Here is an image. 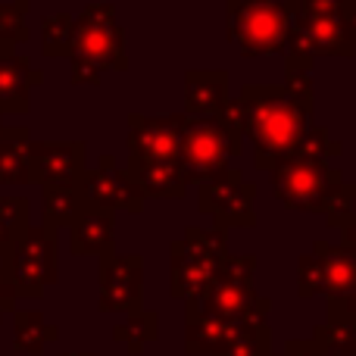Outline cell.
<instances>
[{
	"instance_id": "22",
	"label": "cell",
	"mask_w": 356,
	"mask_h": 356,
	"mask_svg": "<svg viewBox=\"0 0 356 356\" xmlns=\"http://www.w3.org/2000/svg\"><path fill=\"white\" fill-rule=\"evenodd\" d=\"M41 200H44V225H50L54 232L72 228L79 213L88 207L81 184H44Z\"/></svg>"
},
{
	"instance_id": "5",
	"label": "cell",
	"mask_w": 356,
	"mask_h": 356,
	"mask_svg": "<svg viewBox=\"0 0 356 356\" xmlns=\"http://www.w3.org/2000/svg\"><path fill=\"white\" fill-rule=\"evenodd\" d=\"M56 244L60 241H56L54 228L38 222V225H25L10 241V247L0 253V272L16 288L19 297L38 300V297H44L47 284H56V278H60Z\"/></svg>"
},
{
	"instance_id": "35",
	"label": "cell",
	"mask_w": 356,
	"mask_h": 356,
	"mask_svg": "<svg viewBox=\"0 0 356 356\" xmlns=\"http://www.w3.org/2000/svg\"><path fill=\"white\" fill-rule=\"evenodd\" d=\"M341 244H344L350 253H356V216L341 228Z\"/></svg>"
},
{
	"instance_id": "6",
	"label": "cell",
	"mask_w": 356,
	"mask_h": 356,
	"mask_svg": "<svg viewBox=\"0 0 356 356\" xmlns=\"http://www.w3.org/2000/svg\"><path fill=\"white\" fill-rule=\"evenodd\" d=\"M225 31L241 56H269L288 50L294 10L278 0H244L228 6Z\"/></svg>"
},
{
	"instance_id": "36",
	"label": "cell",
	"mask_w": 356,
	"mask_h": 356,
	"mask_svg": "<svg viewBox=\"0 0 356 356\" xmlns=\"http://www.w3.org/2000/svg\"><path fill=\"white\" fill-rule=\"evenodd\" d=\"M328 307H341V309H350V313H356V291L350 297H344V300H328Z\"/></svg>"
},
{
	"instance_id": "41",
	"label": "cell",
	"mask_w": 356,
	"mask_h": 356,
	"mask_svg": "<svg viewBox=\"0 0 356 356\" xmlns=\"http://www.w3.org/2000/svg\"><path fill=\"white\" fill-rule=\"evenodd\" d=\"M3 129H6V125H3V119H0V138H3Z\"/></svg>"
},
{
	"instance_id": "38",
	"label": "cell",
	"mask_w": 356,
	"mask_h": 356,
	"mask_svg": "<svg viewBox=\"0 0 356 356\" xmlns=\"http://www.w3.org/2000/svg\"><path fill=\"white\" fill-rule=\"evenodd\" d=\"M16 50H10V47H0V56H13Z\"/></svg>"
},
{
	"instance_id": "23",
	"label": "cell",
	"mask_w": 356,
	"mask_h": 356,
	"mask_svg": "<svg viewBox=\"0 0 356 356\" xmlns=\"http://www.w3.org/2000/svg\"><path fill=\"white\" fill-rule=\"evenodd\" d=\"M60 338V328L50 325L38 309H16L13 313V347L19 353H44L47 344Z\"/></svg>"
},
{
	"instance_id": "17",
	"label": "cell",
	"mask_w": 356,
	"mask_h": 356,
	"mask_svg": "<svg viewBox=\"0 0 356 356\" xmlns=\"http://www.w3.org/2000/svg\"><path fill=\"white\" fill-rule=\"evenodd\" d=\"M69 250L75 257H110L116 253V216L88 203L69 228Z\"/></svg>"
},
{
	"instance_id": "27",
	"label": "cell",
	"mask_w": 356,
	"mask_h": 356,
	"mask_svg": "<svg viewBox=\"0 0 356 356\" xmlns=\"http://www.w3.org/2000/svg\"><path fill=\"white\" fill-rule=\"evenodd\" d=\"M75 16L69 13H50L41 22V54L44 56H69L72 54Z\"/></svg>"
},
{
	"instance_id": "3",
	"label": "cell",
	"mask_w": 356,
	"mask_h": 356,
	"mask_svg": "<svg viewBox=\"0 0 356 356\" xmlns=\"http://www.w3.org/2000/svg\"><path fill=\"white\" fill-rule=\"evenodd\" d=\"M253 272H257V257L253 253H241V257L228 253L219 275L213 278V284L203 294L184 300L188 303L184 313H203V316H216V319L250 322V325L269 322L272 300L257 294Z\"/></svg>"
},
{
	"instance_id": "26",
	"label": "cell",
	"mask_w": 356,
	"mask_h": 356,
	"mask_svg": "<svg viewBox=\"0 0 356 356\" xmlns=\"http://www.w3.org/2000/svg\"><path fill=\"white\" fill-rule=\"evenodd\" d=\"M282 88L297 97L300 104L316 106V85H313V56L303 54H291L284 50V81Z\"/></svg>"
},
{
	"instance_id": "32",
	"label": "cell",
	"mask_w": 356,
	"mask_h": 356,
	"mask_svg": "<svg viewBox=\"0 0 356 356\" xmlns=\"http://www.w3.org/2000/svg\"><path fill=\"white\" fill-rule=\"evenodd\" d=\"M282 356H334V353L322 350V347L316 344L313 338H309V341H288V344H284V353H282Z\"/></svg>"
},
{
	"instance_id": "40",
	"label": "cell",
	"mask_w": 356,
	"mask_h": 356,
	"mask_svg": "<svg viewBox=\"0 0 356 356\" xmlns=\"http://www.w3.org/2000/svg\"><path fill=\"white\" fill-rule=\"evenodd\" d=\"M63 356H94V353H63Z\"/></svg>"
},
{
	"instance_id": "42",
	"label": "cell",
	"mask_w": 356,
	"mask_h": 356,
	"mask_svg": "<svg viewBox=\"0 0 356 356\" xmlns=\"http://www.w3.org/2000/svg\"><path fill=\"white\" fill-rule=\"evenodd\" d=\"M0 119H3V110H0Z\"/></svg>"
},
{
	"instance_id": "1",
	"label": "cell",
	"mask_w": 356,
	"mask_h": 356,
	"mask_svg": "<svg viewBox=\"0 0 356 356\" xmlns=\"http://www.w3.org/2000/svg\"><path fill=\"white\" fill-rule=\"evenodd\" d=\"M238 104L244 113V141L253 144L257 169L263 172L288 160L313 125V106L291 97L282 85H244Z\"/></svg>"
},
{
	"instance_id": "10",
	"label": "cell",
	"mask_w": 356,
	"mask_h": 356,
	"mask_svg": "<svg viewBox=\"0 0 356 356\" xmlns=\"http://www.w3.org/2000/svg\"><path fill=\"white\" fill-rule=\"evenodd\" d=\"M356 291V253L344 244L313 241V250L297 263V294L325 297V300H344Z\"/></svg>"
},
{
	"instance_id": "12",
	"label": "cell",
	"mask_w": 356,
	"mask_h": 356,
	"mask_svg": "<svg viewBox=\"0 0 356 356\" xmlns=\"http://www.w3.org/2000/svg\"><path fill=\"white\" fill-rule=\"evenodd\" d=\"M144 259L138 253H110L100 259V313H141Z\"/></svg>"
},
{
	"instance_id": "25",
	"label": "cell",
	"mask_w": 356,
	"mask_h": 356,
	"mask_svg": "<svg viewBox=\"0 0 356 356\" xmlns=\"http://www.w3.org/2000/svg\"><path fill=\"white\" fill-rule=\"evenodd\" d=\"M156 334H160V316L150 313V309H141V313H131L125 322H119L116 328H113V341H119V344L129 347V353H144V347L150 344V341H156Z\"/></svg>"
},
{
	"instance_id": "20",
	"label": "cell",
	"mask_w": 356,
	"mask_h": 356,
	"mask_svg": "<svg viewBox=\"0 0 356 356\" xmlns=\"http://www.w3.org/2000/svg\"><path fill=\"white\" fill-rule=\"evenodd\" d=\"M125 175L135 181L144 200H181L188 194V181L178 166V160H135L129 156Z\"/></svg>"
},
{
	"instance_id": "14",
	"label": "cell",
	"mask_w": 356,
	"mask_h": 356,
	"mask_svg": "<svg viewBox=\"0 0 356 356\" xmlns=\"http://www.w3.org/2000/svg\"><path fill=\"white\" fill-rule=\"evenodd\" d=\"M188 116L169 113V116H129V156L135 160H178V144H181Z\"/></svg>"
},
{
	"instance_id": "31",
	"label": "cell",
	"mask_w": 356,
	"mask_h": 356,
	"mask_svg": "<svg viewBox=\"0 0 356 356\" xmlns=\"http://www.w3.org/2000/svg\"><path fill=\"white\" fill-rule=\"evenodd\" d=\"M341 150H344L341 141H332L322 125H309L307 138H303L300 147L291 156H297V160H313V163H328V156H341Z\"/></svg>"
},
{
	"instance_id": "2",
	"label": "cell",
	"mask_w": 356,
	"mask_h": 356,
	"mask_svg": "<svg viewBox=\"0 0 356 356\" xmlns=\"http://www.w3.org/2000/svg\"><path fill=\"white\" fill-rule=\"evenodd\" d=\"M72 85H100L104 72H125V31L116 19L113 3H85V10L75 19L72 35Z\"/></svg>"
},
{
	"instance_id": "39",
	"label": "cell",
	"mask_w": 356,
	"mask_h": 356,
	"mask_svg": "<svg viewBox=\"0 0 356 356\" xmlns=\"http://www.w3.org/2000/svg\"><path fill=\"white\" fill-rule=\"evenodd\" d=\"M225 6H232V3H244V0H222Z\"/></svg>"
},
{
	"instance_id": "33",
	"label": "cell",
	"mask_w": 356,
	"mask_h": 356,
	"mask_svg": "<svg viewBox=\"0 0 356 356\" xmlns=\"http://www.w3.org/2000/svg\"><path fill=\"white\" fill-rule=\"evenodd\" d=\"M16 300H19L16 288H13V284L6 282V275L0 272V319H3L6 313H16Z\"/></svg>"
},
{
	"instance_id": "13",
	"label": "cell",
	"mask_w": 356,
	"mask_h": 356,
	"mask_svg": "<svg viewBox=\"0 0 356 356\" xmlns=\"http://www.w3.org/2000/svg\"><path fill=\"white\" fill-rule=\"evenodd\" d=\"M81 194L91 207H100L106 213H131L141 216L144 213V197L135 188L125 169H119L116 156L113 154H100L97 156V169H88L85 181H81Z\"/></svg>"
},
{
	"instance_id": "30",
	"label": "cell",
	"mask_w": 356,
	"mask_h": 356,
	"mask_svg": "<svg viewBox=\"0 0 356 356\" xmlns=\"http://www.w3.org/2000/svg\"><path fill=\"white\" fill-rule=\"evenodd\" d=\"M272 332L269 322H259V325H247L244 332L234 338L232 347H225L219 356H269L272 353Z\"/></svg>"
},
{
	"instance_id": "18",
	"label": "cell",
	"mask_w": 356,
	"mask_h": 356,
	"mask_svg": "<svg viewBox=\"0 0 356 356\" xmlns=\"http://www.w3.org/2000/svg\"><path fill=\"white\" fill-rule=\"evenodd\" d=\"M228 72L219 69H188L184 72V116L216 119L228 104Z\"/></svg>"
},
{
	"instance_id": "37",
	"label": "cell",
	"mask_w": 356,
	"mask_h": 356,
	"mask_svg": "<svg viewBox=\"0 0 356 356\" xmlns=\"http://www.w3.org/2000/svg\"><path fill=\"white\" fill-rule=\"evenodd\" d=\"M278 3H284V6H288V10H294V13H297L303 3H307V0H278Z\"/></svg>"
},
{
	"instance_id": "11",
	"label": "cell",
	"mask_w": 356,
	"mask_h": 356,
	"mask_svg": "<svg viewBox=\"0 0 356 356\" xmlns=\"http://www.w3.org/2000/svg\"><path fill=\"white\" fill-rule=\"evenodd\" d=\"M257 184L247 181L241 169H225L213 181L197 188V207L216 222V228H257Z\"/></svg>"
},
{
	"instance_id": "4",
	"label": "cell",
	"mask_w": 356,
	"mask_h": 356,
	"mask_svg": "<svg viewBox=\"0 0 356 356\" xmlns=\"http://www.w3.org/2000/svg\"><path fill=\"white\" fill-rule=\"evenodd\" d=\"M228 257V232L222 228L188 225L169 250V291L178 300L203 294L219 275L222 263Z\"/></svg>"
},
{
	"instance_id": "43",
	"label": "cell",
	"mask_w": 356,
	"mask_h": 356,
	"mask_svg": "<svg viewBox=\"0 0 356 356\" xmlns=\"http://www.w3.org/2000/svg\"><path fill=\"white\" fill-rule=\"evenodd\" d=\"M353 191H356V181H353Z\"/></svg>"
},
{
	"instance_id": "29",
	"label": "cell",
	"mask_w": 356,
	"mask_h": 356,
	"mask_svg": "<svg viewBox=\"0 0 356 356\" xmlns=\"http://www.w3.org/2000/svg\"><path fill=\"white\" fill-rule=\"evenodd\" d=\"M31 203L25 197H0V253L10 247V241L31 225Z\"/></svg>"
},
{
	"instance_id": "8",
	"label": "cell",
	"mask_w": 356,
	"mask_h": 356,
	"mask_svg": "<svg viewBox=\"0 0 356 356\" xmlns=\"http://www.w3.org/2000/svg\"><path fill=\"white\" fill-rule=\"evenodd\" d=\"M244 154V138L222 129L219 119H188L181 144H178V166L184 172V181L207 184L216 175L228 169V156Z\"/></svg>"
},
{
	"instance_id": "7",
	"label": "cell",
	"mask_w": 356,
	"mask_h": 356,
	"mask_svg": "<svg viewBox=\"0 0 356 356\" xmlns=\"http://www.w3.org/2000/svg\"><path fill=\"white\" fill-rule=\"evenodd\" d=\"M269 175H272V194H275L278 203H284L288 209L322 216V219H325L328 207L334 203L338 191L344 188L341 169H332L328 163L297 160V156L282 160Z\"/></svg>"
},
{
	"instance_id": "34",
	"label": "cell",
	"mask_w": 356,
	"mask_h": 356,
	"mask_svg": "<svg viewBox=\"0 0 356 356\" xmlns=\"http://www.w3.org/2000/svg\"><path fill=\"white\" fill-rule=\"evenodd\" d=\"M341 19H344L347 31H350V38L356 41V0H344V6H341Z\"/></svg>"
},
{
	"instance_id": "19",
	"label": "cell",
	"mask_w": 356,
	"mask_h": 356,
	"mask_svg": "<svg viewBox=\"0 0 356 356\" xmlns=\"http://www.w3.org/2000/svg\"><path fill=\"white\" fill-rule=\"evenodd\" d=\"M0 184H41V166L25 125H6L0 138Z\"/></svg>"
},
{
	"instance_id": "24",
	"label": "cell",
	"mask_w": 356,
	"mask_h": 356,
	"mask_svg": "<svg viewBox=\"0 0 356 356\" xmlns=\"http://www.w3.org/2000/svg\"><path fill=\"white\" fill-rule=\"evenodd\" d=\"M313 341L322 350L334 356L356 353V313L341 307H328V319L322 325H316Z\"/></svg>"
},
{
	"instance_id": "16",
	"label": "cell",
	"mask_w": 356,
	"mask_h": 356,
	"mask_svg": "<svg viewBox=\"0 0 356 356\" xmlns=\"http://www.w3.org/2000/svg\"><path fill=\"white\" fill-rule=\"evenodd\" d=\"M44 184H81L88 172V147L81 141H35Z\"/></svg>"
},
{
	"instance_id": "28",
	"label": "cell",
	"mask_w": 356,
	"mask_h": 356,
	"mask_svg": "<svg viewBox=\"0 0 356 356\" xmlns=\"http://www.w3.org/2000/svg\"><path fill=\"white\" fill-rule=\"evenodd\" d=\"M29 0H10L0 3V47L16 50L29 41Z\"/></svg>"
},
{
	"instance_id": "15",
	"label": "cell",
	"mask_w": 356,
	"mask_h": 356,
	"mask_svg": "<svg viewBox=\"0 0 356 356\" xmlns=\"http://www.w3.org/2000/svg\"><path fill=\"white\" fill-rule=\"evenodd\" d=\"M44 85V72L25 54L0 56V110L3 116H25L31 110V88Z\"/></svg>"
},
{
	"instance_id": "9",
	"label": "cell",
	"mask_w": 356,
	"mask_h": 356,
	"mask_svg": "<svg viewBox=\"0 0 356 356\" xmlns=\"http://www.w3.org/2000/svg\"><path fill=\"white\" fill-rule=\"evenodd\" d=\"M344 0H307L294 13L288 50L303 56H353L356 41L341 19Z\"/></svg>"
},
{
	"instance_id": "44",
	"label": "cell",
	"mask_w": 356,
	"mask_h": 356,
	"mask_svg": "<svg viewBox=\"0 0 356 356\" xmlns=\"http://www.w3.org/2000/svg\"><path fill=\"white\" fill-rule=\"evenodd\" d=\"M269 356H275V353H269Z\"/></svg>"
},
{
	"instance_id": "21",
	"label": "cell",
	"mask_w": 356,
	"mask_h": 356,
	"mask_svg": "<svg viewBox=\"0 0 356 356\" xmlns=\"http://www.w3.org/2000/svg\"><path fill=\"white\" fill-rule=\"evenodd\" d=\"M184 350L191 356H219L225 347L234 344L241 332L250 322H232V319H216V316H203V313H184ZM259 325V322H257Z\"/></svg>"
}]
</instances>
